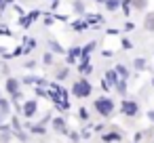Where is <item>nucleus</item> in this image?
<instances>
[{
	"mask_svg": "<svg viewBox=\"0 0 154 143\" xmlns=\"http://www.w3.org/2000/svg\"><path fill=\"white\" fill-rule=\"evenodd\" d=\"M97 109L103 112V114H110L112 112V105H110V101H97Z\"/></svg>",
	"mask_w": 154,
	"mask_h": 143,
	"instance_id": "f257e3e1",
	"label": "nucleus"
},
{
	"mask_svg": "<svg viewBox=\"0 0 154 143\" xmlns=\"http://www.w3.org/2000/svg\"><path fill=\"white\" fill-rule=\"evenodd\" d=\"M76 95H89V84L87 82H78L76 84Z\"/></svg>",
	"mask_w": 154,
	"mask_h": 143,
	"instance_id": "f03ea898",
	"label": "nucleus"
},
{
	"mask_svg": "<svg viewBox=\"0 0 154 143\" xmlns=\"http://www.w3.org/2000/svg\"><path fill=\"white\" fill-rule=\"evenodd\" d=\"M146 28H148V30H154V15H150V17H148V21H146Z\"/></svg>",
	"mask_w": 154,
	"mask_h": 143,
	"instance_id": "7ed1b4c3",
	"label": "nucleus"
},
{
	"mask_svg": "<svg viewBox=\"0 0 154 143\" xmlns=\"http://www.w3.org/2000/svg\"><path fill=\"white\" fill-rule=\"evenodd\" d=\"M125 112H127V114H135V105L127 103V105H125Z\"/></svg>",
	"mask_w": 154,
	"mask_h": 143,
	"instance_id": "20e7f679",
	"label": "nucleus"
}]
</instances>
